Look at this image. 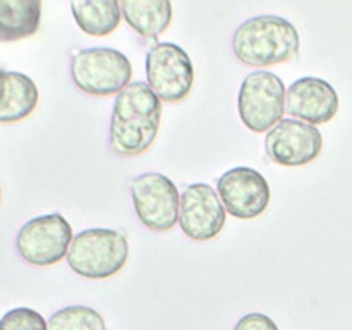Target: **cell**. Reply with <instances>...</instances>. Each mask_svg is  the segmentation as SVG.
Returning a JSON list of instances; mask_svg holds the SVG:
<instances>
[{"instance_id": "1", "label": "cell", "mask_w": 352, "mask_h": 330, "mask_svg": "<svg viewBox=\"0 0 352 330\" xmlns=\"http://www.w3.org/2000/svg\"><path fill=\"white\" fill-rule=\"evenodd\" d=\"M162 100L144 81L131 82L116 96L110 119V146L129 158L150 150L160 129Z\"/></svg>"}, {"instance_id": "2", "label": "cell", "mask_w": 352, "mask_h": 330, "mask_svg": "<svg viewBox=\"0 0 352 330\" xmlns=\"http://www.w3.org/2000/svg\"><path fill=\"white\" fill-rule=\"evenodd\" d=\"M298 30L280 16H256L244 21L232 36L236 57L250 67H270L299 54Z\"/></svg>"}, {"instance_id": "3", "label": "cell", "mask_w": 352, "mask_h": 330, "mask_svg": "<svg viewBox=\"0 0 352 330\" xmlns=\"http://www.w3.org/2000/svg\"><path fill=\"white\" fill-rule=\"evenodd\" d=\"M127 256L129 244L122 232L112 229H86L72 239L67 263L74 274L102 280L119 274Z\"/></svg>"}, {"instance_id": "4", "label": "cell", "mask_w": 352, "mask_h": 330, "mask_svg": "<svg viewBox=\"0 0 352 330\" xmlns=\"http://www.w3.org/2000/svg\"><path fill=\"white\" fill-rule=\"evenodd\" d=\"M71 76L76 88L86 95L112 96L131 85L133 65L113 48H86L72 55Z\"/></svg>"}, {"instance_id": "5", "label": "cell", "mask_w": 352, "mask_h": 330, "mask_svg": "<svg viewBox=\"0 0 352 330\" xmlns=\"http://www.w3.org/2000/svg\"><path fill=\"white\" fill-rule=\"evenodd\" d=\"M287 89L282 79L270 71H254L243 81L237 96V110L244 126L253 133H267L282 120Z\"/></svg>"}, {"instance_id": "6", "label": "cell", "mask_w": 352, "mask_h": 330, "mask_svg": "<svg viewBox=\"0 0 352 330\" xmlns=\"http://www.w3.org/2000/svg\"><path fill=\"white\" fill-rule=\"evenodd\" d=\"M134 210L144 227L155 232L174 229L181 217V195L167 175L146 172L131 184Z\"/></svg>"}, {"instance_id": "7", "label": "cell", "mask_w": 352, "mask_h": 330, "mask_svg": "<svg viewBox=\"0 0 352 330\" xmlns=\"http://www.w3.org/2000/svg\"><path fill=\"white\" fill-rule=\"evenodd\" d=\"M72 227L60 213L31 219L17 234V253L34 267H50L67 256L71 248Z\"/></svg>"}, {"instance_id": "8", "label": "cell", "mask_w": 352, "mask_h": 330, "mask_svg": "<svg viewBox=\"0 0 352 330\" xmlns=\"http://www.w3.org/2000/svg\"><path fill=\"white\" fill-rule=\"evenodd\" d=\"M148 85L155 95L168 103L181 102L191 93L195 65L175 43H157L146 55Z\"/></svg>"}, {"instance_id": "9", "label": "cell", "mask_w": 352, "mask_h": 330, "mask_svg": "<svg viewBox=\"0 0 352 330\" xmlns=\"http://www.w3.org/2000/svg\"><path fill=\"white\" fill-rule=\"evenodd\" d=\"M323 138L318 127L298 119H282L265 138L268 158L284 167L308 165L320 155Z\"/></svg>"}, {"instance_id": "10", "label": "cell", "mask_w": 352, "mask_h": 330, "mask_svg": "<svg viewBox=\"0 0 352 330\" xmlns=\"http://www.w3.org/2000/svg\"><path fill=\"white\" fill-rule=\"evenodd\" d=\"M226 212L236 219L251 220L260 217L270 203V186L258 170L236 167L219 179L217 188Z\"/></svg>"}, {"instance_id": "11", "label": "cell", "mask_w": 352, "mask_h": 330, "mask_svg": "<svg viewBox=\"0 0 352 330\" xmlns=\"http://www.w3.org/2000/svg\"><path fill=\"white\" fill-rule=\"evenodd\" d=\"M179 226L192 241H210L226 226V208L219 192L208 184H191L181 195Z\"/></svg>"}, {"instance_id": "12", "label": "cell", "mask_w": 352, "mask_h": 330, "mask_svg": "<svg viewBox=\"0 0 352 330\" xmlns=\"http://www.w3.org/2000/svg\"><path fill=\"white\" fill-rule=\"evenodd\" d=\"M285 109L292 117L311 126L327 124L339 110V95L325 79L301 78L289 86Z\"/></svg>"}, {"instance_id": "13", "label": "cell", "mask_w": 352, "mask_h": 330, "mask_svg": "<svg viewBox=\"0 0 352 330\" xmlns=\"http://www.w3.org/2000/svg\"><path fill=\"white\" fill-rule=\"evenodd\" d=\"M36 85L23 72L0 67V124H12L26 119L36 109Z\"/></svg>"}, {"instance_id": "14", "label": "cell", "mask_w": 352, "mask_h": 330, "mask_svg": "<svg viewBox=\"0 0 352 330\" xmlns=\"http://www.w3.org/2000/svg\"><path fill=\"white\" fill-rule=\"evenodd\" d=\"M124 19L146 40H157L172 21V3L168 0H122Z\"/></svg>"}, {"instance_id": "15", "label": "cell", "mask_w": 352, "mask_h": 330, "mask_svg": "<svg viewBox=\"0 0 352 330\" xmlns=\"http://www.w3.org/2000/svg\"><path fill=\"white\" fill-rule=\"evenodd\" d=\"M40 0H0V41H17L38 31Z\"/></svg>"}, {"instance_id": "16", "label": "cell", "mask_w": 352, "mask_h": 330, "mask_svg": "<svg viewBox=\"0 0 352 330\" xmlns=\"http://www.w3.org/2000/svg\"><path fill=\"white\" fill-rule=\"evenodd\" d=\"M71 10L78 26L89 36H107L116 31L122 17L117 0H74Z\"/></svg>"}, {"instance_id": "17", "label": "cell", "mask_w": 352, "mask_h": 330, "mask_svg": "<svg viewBox=\"0 0 352 330\" xmlns=\"http://www.w3.org/2000/svg\"><path fill=\"white\" fill-rule=\"evenodd\" d=\"M48 330H107L105 320L89 306L76 305L55 311L47 322Z\"/></svg>"}, {"instance_id": "18", "label": "cell", "mask_w": 352, "mask_h": 330, "mask_svg": "<svg viewBox=\"0 0 352 330\" xmlns=\"http://www.w3.org/2000/svg\"><path fill=\"white\" fill-rule=\"evenodd\" d=\"M0 330H48L47 322L31 308H14L0 318Z\"/></svg>"}, {"instance_id": "19", "label": "cell", "mask_w": 352, "mask_h": 330, "mask_svg": "<svg viewBox=\"0 0 352 330\" xmlns=\"http://www.w3.org/2000/svg\"><path fill=\"white\" fill-rule=\"evenodd\" d=\"M234 330H278L277 323L263 313H250L236 323Z\"/></svg>"}, {"instance_id": "20", "label": "cell", "mask_w": 352, "mask_h": 330, "mask_svg": "<svg viewBox=\"0 0 352 330\" xmlns=\"http://www.w3.org/2000/svg\"><path fill=\"white\" fill-rule=\"evenodd\" d=\"M0 198H2V191H0Z\"/></svg>"}]
</instances>
